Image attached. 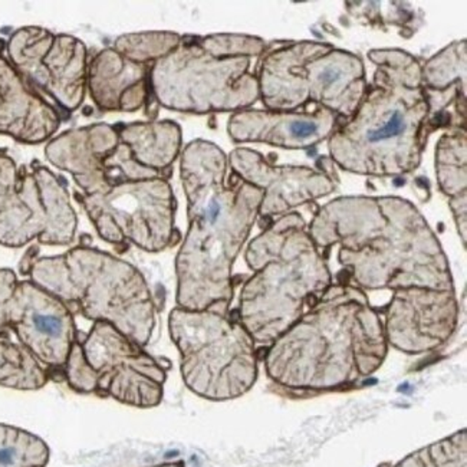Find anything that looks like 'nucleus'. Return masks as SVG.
<instances>
[{"mask_svg": "<svg viewBox=\"0 0 467 467\" xmlns=\"http://www.w3.org/2000/svg\"><path fill=\"white\" fill-rule=\"evenodd\" d=\"M251 58H214L184 37L166 58L151 65L150 88L164 109L189 114L239 112L259 99Z\"/></svg>", "mask_w": 467, "mask_h": 467, "instance_id": "obj_8", "label": "nucleus"}, {"mask_svg": "<svg viewBox=\"0 0 467 467\" xmlns=\"http://www.w3.org/2000/svg\"><path fill=\"white\" fill-rule=\"evenodd\" d=\"M151 65L136 64L107 47L88 65L87 92L97 109L136 112L149 101Z\"/></svg>", "mask_w": 467, "mask_h": 467, "instance_id": "obj_18", "label": "nucleus"}, {"mask_svg": "<svg viewBox=\"0 0 467 467\" xmlns=\"http://www.w3.org/2000/svg\"><path fill=\"white\" fill-rule=\"evenodd\" d=\"M298 214L284 217L247 249L254 271L241 295L239 322L252 339L271 338L296 319L302 305L329 285V274Z\"/></svg>", "mask_w": 467, "mask_h": 467, "instance_id": "obj_5", "label": "nucleus"}, {"mask_svg": "<svg viewBox=\"0 0 467 467\" xmlns=\"http://www.w3.org/2000/svg\"><path fill=\"white\" fill-rule=\"evenodd\" d=\"M6 49L9 61L32 88L49 95L67 112L84 104L88 51L81 39L25 26L12 35Z\"/></svg>", "mask_w": 467, "mask_h": 467, "instance_id": "obj_11", "label": "nucleus"}, {"mask_svg": "<svg viewBox=\"0 0 467 467\" xmlns=\"http://www.w3.org/2000/svg\"><path fill=\"white\" fill-rule=\"evenodd\" d=\"M466 130H454L441 137L436 147L437 183L447 196L467 194Z\"/></svg>", "mask_w": 467, "mask_h": 467, "instance_id": "obj_20", "label": "nucleus"}, {"mask_svg": "<svg viewBox=\"0 0 467 467\" xmlns=\"http://www.w3.org/2000/svg\"><path fill=\"white\" fill-rule=\"evenodd\" d=\"M376 74L356 114L328 140L334 163L362 176H401L420 166L431 102L421 64L403 49H373Z\"/></svg>", "mask_w": 467, "mask_h": 467, "instance_id": "obj_3", "label": "nucleus"}, {"mask_svg": "<svg viewBox=\"0 0 467 467\" xmlns=\"http://www.w3.org/2000/svg\"><path fill=\"white\" fill-rule=\"evenodd\" d=\"M78 217L68 190L47 167L19 174L16 189L0 212V244L22 247L37 241L67 246L75 241Z\"/></svg>", "mask_w": 467, "mask_h": 467, "instance_id": "obj_12", "label": "nucleus"}, {"mask_svg": "<svg viewBox=\"0 0 467 467\" xmlns=\"http://www.w3.org/2000/svg\"><path fill=\"white\" fill-rule=\"evenodd\" d=\"M51 374L21 344L0 337V387L39 389L47 386Z\"/></svg>", "mask_w": 467, "mask_h": 467, "instance_id": "obj_21", "label": "nucleus"}, {"mask_svg": "<svg viewBox=\"0 0 467 467\" xmlns=\"http://www.w3.org/2000/svg\"><path fill=\"white\" fill-rule=\"evenodd\" d=\"M49 456L41 437L0 423V467H47Z\"/></svg>", "mask_w": 467, "mask_h": 467, "instance_id": "obj_22", "label": "nucleus"}, {"mask_svg": "<svg viewBox=\"0 0 467 467\" xmlns=\"http://www.w3.org/2000/svg\"><path fill=\"white\" fill-rule=\"evenodd\" d=\"M6 321L7 329L47 373L64 371L78 331L74 314L61 299L32 281L17 282L6 305Z\"/></svg>", "mask_w": 467, "mask_h": 467, "instance_id": "obj_13", "label": "nucleus"}, {"mask_svg": "<svg viewBox=\"0 0 467 467\" xmlns=\"http://www.w3.org/2000/svg\"><path fill=\"white\" fill-rule=\"evenodd\" d=\"M259 99L271 111L329 109L348 121L366 95L364 62L322 42H298L265 55L256 75Z\"/></svg>", "mask_w": 467, "mask_h": 467, "instance_id": "obj_6", "label": "nucleus"}, {"mask_svg": "<svg viewBox=\"0 0 467 467\" xmlns=\"http://www.w3.org/2000/svg\"><path fill=\"white\" fill-rule=\"evenodd\" d=\"M182 39L183 36L174 32H139L117 37L112 49L136 64L152 65L171 54Z\"/></svg>", "mask_w": 467, "mask_h": 467, "instance_id": "obj_24", "label": "nucleus"}, {"mask_svg": "<svg viewBox=\"0 0 467 467\" xmlns=\"http://www.w3.org/2000/svg\"><path fill=\"white\" fill-rule=\"evenodd\" d=\"M342 122L346 121L321 107L298 111L244 109L231 117L227 132L237 144L264 142L281 149L305 150L331 139Z\"/></svg>", "mask_w": 467, "mask_h": 467, "instance_id": "obj_15", "label": "nucleus"}, {"mask_svg": "<svg viewBox=\"0 0 467 467\" xmlns=\"http://www.w3.org/2000/svg\"><path fill=\"white\" fill-rule=\"evenodd\" d=\"M119 141L124 142L140 166L169 179L174 161L182 152L183 136L176 122H131L119 127Z\"/></svg>", "mask_w": 467, "mask_h": 467, "instance_id": "obj_19", "label": "nucleus"}, {"mask_svg": "<svg viewBox=\"0 0 467 467\" xmlns=\"http://www.w3.org/2000/svg\"><path fill=\"white\" fill-rule=\"evenodd\" d=\"M27 275L72 314L107 322L140 347L149 342L154 304L146 279L129 262L95 247L77 246L58 256L35 259Z\"/></svg>", "mask_w": 467, "mask_h": 467, "instance_id": "obj_4", "label": "nucleus"}, {"mask_svg": "<svg viewBox=\"0 0 467 467\" xmlns=\"http://www.w3.org/2000/svg\"><path fill=\"white\" fill-rule=\"evenodd\" d=\"M197 44L214 58H254L266 51V44L261 37L249 35L214 34L197 37Z\"/></svg>", "mask_w": 467, "mask_h": 467, "instance_id": "obj_25", "label": "nucleus"}, {"mask_svg": "<svg viewBox=\"0 0 467 467\" xmlns=\"http://www.w3.org/2000/svg\"><path fill=\"white\" fill-rule=\"evenodd\" d=\"M58 109L27 84L0 52V136L24 144H41L61 126Z\"/></svg>", "mask_w": 467, "mask_h": 467, "instance_id": "obj_17", "label": "nucleus"}, {"mask_svg": "<svg viewBox=\"0 0 467 467\" xmlns=\"http://www.w3.org/2000/svg\"><path fill=\"white\" fill-rule=\"evenodd\" d=\"M312 234L321 246L341 242V261L367 288L451 289L441 246L407 200L341 197L322 207Z\"/></svg>", "mask_w": 467, "mask_h": 467, "instance_id": "obj_2", "label": "nucleus"}, {"mask_svg": "<svg viewBox=\"0 0 467 467\" xmlns=\"http://www.w3.org/2000/svg\"><path fill=\"white\" fill-rule=\"evenodd\" d=\"M77 393L111 397L134 407H154L163 397L164 371L142 347L107 322H94L64 367Z\"/></svg>", "mask_w": 467, "mask_h": 467, "instance_id": "obj_9", "label": "nucleus"}, {"mask_svg": "<svg viewBox=\"0 0 467 467\" xmlns=\"http://www.w3.org/2000/svg\"><path fill=\"white\" fill-rule=\"evenodd\" d=\"M466 441L463 433L451 437L443 443L429 447L420 453L413 454L399 467H464Z\"/></svg>", "mask_w": 467, "mask_h": 467, "instance_id": "obj_26", "label": "nucleus"}, {"mask_svg": "<svg viewBox=\"0 0 467 467\" xmlns=\"http://www.w3.org/2000/svg\"><path fill=\"white\" fill-rule=\"evenodd\" d=\"M78 200L107 244L160 252L176 242V197L169 179L124 182Z\"/></svg>", "mask_w": 467, "mask_h": 467, "instance_id": "obj_10", "label": "nucleus"}, {"mask_svg": "<svg viewBox=\"0 0 467 467\" xmlns=\"http://www.w3.org/2000/svg\"><path fill=\"white\" fill-rule=\"evenodd\" d=\"M19 170L11 157L0 152V212L11 199L19 182Z\"/></svg>", "mask_w": 467, "mask_h": 467, "instance_id": "obj_27", "label": "nucleus"}, {"mask_svg": "<svg viewBox=\"0 0 467 467\" xmlns=\"http://www.w3.org/2000/svg\"><path fill=\"white\" fill-rule=\"evenodd\" d=\"M466 41H457L421 65L424 88L446 91L451 85L466 88Z\"/></svg>", "mask_w": 467, "mask_h": 467, "instance_id": "obj_23", "label": "nucleus"}, {"mask_svg": "<svg viewBox=\"0 0 467 467\" xmlns=\"http://www.w3.org/2000/svg\"><path fill=\"white\" fill-rule=\"evenodd\" d=\"M119 144L117 127L99 122L62 132L47 142L45 156L57 169L71 174L81 196L107 189L104 161Z\"/></svg>", "mask_w": 467, "mask_h": 467, "instance_id": "obj_16", "label": "nucleus"}, {"mask_svg": "<svg viewBox=\"0 0 467 467\" xmlns=\"http://www.w3.org/2000/svg\"><path fill=\"white\" fill-rule=\"evenodd\" d=\"M17 286V278L11 269H0V337L7 331L6 305Z\"/></svg>", "mask_w": 467, "mask_h": 467, "instance_id": "obj_28", "label": "nucleus"}, {"mask_svg": "<svg viewBox=\"0 0 467 467\" xmlns=\"http://www.w3.org/2000/svg\"><path fill=\"white\" fill-rule=\"evenodd\" d=\"M227 160L239 179L264 193L259 209L262 216L282 214L292 207L328 196L336 190L338 182L327 169L275 166L261 152L244 147L234 149Z\"/></svg>", "mask_w": 467, "mask_h": 467, "instance_id": "obj_14", "label": "nucleus"}, {"mask_svg": "<svg viewBox=\"0 0 467 467\" xmlns=\"http://www.w3.org/2000/svg\"><path fill=\"white\" fill-rule=\"evenodd\" d=\"M221 147L189 142L180 156L189 231L177 254V304L190 311L226 312L232 268L261 209V190L232 171Z\"/></svg>", "mask_w": 467, "mask_h": 467, "instance_id": "obj_1", "label": "nucleus"}, {"mask_svg": "<svg viewBox=\"0 0 467 467\" xmlns=\"http://www.w3.org/2000/svg\"><path fill=\"white\" fill-rule=\"evenodd\" d=\"M170 332L182 352L184 381L194 393L211 400L234 399L254 383L252 337L226 312L174 309Z\"/></svg>", "mask_w": 467, "mask_h": 467, "instance_id": "obj_7", "label": "nucleus"}]
</instances>
